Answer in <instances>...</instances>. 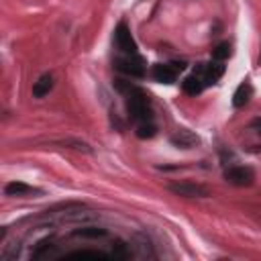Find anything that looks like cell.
Returning a JSON list of instances; mask_svg holds the SVG:
<instances>
[{
    "mask_svg": "<svg viewBox=\"0 0 261 261\" xmlns=\"http://www.w3.org/2000/svg\"><path fill=\"white\" fill-rule=\"evenodd\" d=\"M251 96H253V86H251L247 80L241 82V84L237 86L234 94H232V106H234V108H243V106L251 100Z\"/></svg>",
    "mask_w": 261,
    "mask_h": 261,
    "instance_id": "14",
    "label": "cell"
},
{
    "mask_svg": "<svg viewBox=\"0 0 261 261\" xmlns=\"http://www.w3.org/2000/svg\"><path fill=\"white\" fill-rule=\"evenodd\" d=\"M94 216H96L94 212L77 208V210H63L59 214V220H63V222H82V220H92Z\"/></svg>",
    "mask_w": 261,
    "mask_h": 261,
    "instance_id": "15",
    "label": "cell"
},
{
    "mask_svg": "<svg viewBox=\"0 0 261 261\" xmlns=\"http://www.w3.org/2000/svg\"><path fill=\"white\" fill-rule=\"evenodd\" d=\"M251 126H253V128H257V133L261 135V120H259V118H257V120H255V122H253Z\"/></svg>",
    "mask_w": 261,
    "mask_h": 261,
    "instance_id": "22",
    "label": "cell"
},
{
    "mask_svg": "<svg viewBox=\"0 0 261 261\" xmlns=\"http://www.w3.org/2000/svg\"><path fill=\"white\" fill-rule=\"evenodd\" d=\"M228 55H230V45H228V43H220V45H216V49L212 51V59H216V61H224Z\"/></svg>",
    "mask_w": 261,
    "mask_h": 261,
    "instance_id": "21",
    "label": "cell"
},
{
    "mask_svg": "<svg viewBox=\"0 0 261 261\" xmlns=\"http://www.w3.org/2000/svg\"><path fill=\"white\" fill-rule=\"evenodd\" d=\"M259 63H261V53H259Z\"/></svg>",
    "mask_w": 261,
    "mask_h": 261,
    "instance_id": "23",
    "label": "cell"
},
{
    "mask_svg": "<svg viewBox=\"0 0 261 261\" xmlns=\"http://www.w3.org/2000/svg\"><path fill=\"white\" fill-rule=\"evenodd\" d=\"M181 88H184V92H186L188 96H198V94L206 88V82H204V77H202V73H200L198 67L181 82Z\"/></svg>",
    "mask_w": 261,
    "mask_h": 261,
    "instance_id": "10",
    "label": "cell"
},
{
    "mask_svg": "<svg viewBox=\"0 0 261 261\" xmlns=\"http://www.w3.org/2000/svg\"><path fill=\"white\" fill-rule=\"evenodd\" d=\"M73 234L75 237H84V239H102V237H106V228H100V226H82V228H75Z\"/></svg>",
    "mask_w": 261,
    "mask_h": 261,
    "instance_id": "17",
    "label": "cell"
},
{
    "mask_svg": "<svg viewBox=\"0 0 261 261\" xmlns=\"http://www.w3.org/2000/svg\"><path fill=\"white\" fill-rule=\"evenodd\" d=\"M151 75L159 84H173L177 80V69L173 63H155L151 69Z\"/></svg>",
    "mask_w": 261,
    "mask_h": 261,
    "instance_id": "9",
    "label": "cell"
},
{
    "mask_svg": "<svg viewBox=\"0 0 261 261\" xmlns=\"http://www.w3.org/2000/svg\"><path fill=\"white\" fill-rule=\"evenodd\" d=\"M57 145L69 147V149H75V151H82V153H92V147L84 141H77V139H65V141H59Z\"/></svg>",
    "mask_w": 261,
    "mask_h": 261,
    "instance_id": "20",
    "label": "cell"
},
{
    "mask_svg": "<svg viewBox=\"0 0 261 261\" xmlns=\"http://www.w3.org/2000/svg\"><path fill=\"white\" fill-rule=\"evenodd\" d=\"M51 90H53V73L51 71H45L33 84V98H45Z\"/></svg>",
    "mask_w": 261,
    "mask_h": 261,
    "instance_id": "13",
    "label": "cell"
},
{
    "mask_svg": "<svg viewBox=\"0 0 261 261\" xmlns=\"http://www.w3.org/2000/svg\"><path fill=\"white\" fill-rule=\"evenodd\" d=\"M126 110L130 114V118L143 122V120H151V106H149V98L141 88H135L128 96H126Z\"/></svg>",
    "mask_w": 261,
    "mask_h": 261,
    "instance_id": "1",
    "label": "cell"
},
{
    "mask_svg": "<svg viewBox=\"0 0 261 261\" xmlns=\"http://www.w3.org/2000/svg\"><path fill=\"white\" fill-rule=\"evenodd\" d=\"M4 194L12 196V198H29V196H43V190L33 188L24 181H10V184H6Z\"/></svg>",
    "mask_w": 261,
    "mask_h": 261,
    "instance_id": "7",
    "label": "cell"
},
{
    "mask_svg": "<svg viewBox=\"0 0 261 261\" xmlns=\"http://www.w3.org/2000/svg\"><path fill=\"white\" fill-rule=\"evenodd\" d=\"M53 249H55V245H53L49 239H41V241L33 247L31 257H33V259H47V257L53 253Z\"/></svg>",
    "mask_w": 261,
    "mask_h": 261,
    "instance_id": "16",
    "label": "cell"
},
{
    "mask_svg": "<svg viewBox=\"0 0 261 261\" xmlns=\"http://www.w3.org/2000/svg\"><path fill=\"white\" fill-rule=\"evenodd\" d=\"M224 179L230 184V186H239V188H245V186H251L253 179H255V173L251 167H245V165H228L224 169Z\"/></svg>",
    "mask_w": 261,
    "mask_h": 261,
    "instance_id": "4",
    "label": "cell"
},
{
    "mask_svg": "<svg viewBox=\"0 0 261 261\" xmlns=\"http://www.w3.org/2000/svg\"><path fill=\"white\" fill-rule=\"evenodd\" d=\"M198 69H200V73H202L206 86L216 84V82L222 77V73H224V65H222V61H216V59L210 61V63H200Z\"/></svg>",
    "mask_w": 261,
    "mask_h": 261,
    "instance_id": "8",
    "label": "cell"
},
{
    "mask_svg": "<svg viewBox=\"0 0 261 261\" xmlns=\"http://www.w3.org/2000/svg\"><path fill=\"white\" fill-rule=\"evenodd\" d=\"M114 47L120 51V53H126V55H133L137 53V43L128 31V27L124 22H118L116 31H114Z\"/></svg>",
    "mask_w": 261,
    "mask_h": 261,
    "instance_id": "5",
    "label": "cell"
},
{
    "mask_svg": "<svg viewBox=\"0 0 261 261\" xmlns=\"http://www.w3.org/2000/svg\"><path fill=\"white\" fill-rule=\"evenodd\" d=\"M63 259H67V261H108V259H110V255H106V253H102V251L82 249V251L67 253Z\"/></svg>",
    "mask_w": 261,
    "mask_h": 261,
    "instance_id": "12",
    "label": "cell"
},
{
    "mask_svg": "<svg viewBox=\"0 0 261 261\" xmlns=\"http://www.w3.org/2000/svg\"><path fill=\"white\" fill-rule=\"evenodd\" d=\"M114 67H116L118 71L130 75V77H141V75H145V61H143L137 53H133V55L122 53V55H118V57L114 59Z\"/></svg>",
    "mask_w": 261,
    "mask_h": 261,
    "instance_id": "2",
    "label": "cell"
},
{
    "mask_svg": "<svg viewBox=\"0 0 261 261\" xmlns=\"http://www.w3.org/2000/svg\"><path fill=\"white\" fill-rule=\"evenodd\" d=\"M169 143H171L173 147H177V149L188 151V149H194V147L200 145V137H198L196 133L188 130V128H179V130H175V133L169 137Z\"/></svg>",
    "mask_w": 261,
    "mask_h": 261,
    "instance_id": "6",
    "label": "cell"
},
{
    "mask_svg": "<svg viewBox=\"0 0 261 261\" xmlns=\"http://www.w3.org/2000/svg\"><path fill=\"white\" fill-rule=\"evenodd\" d=\"M130 249H133V251H135V255H137V257H141V259H155L153 245H151V243H149V239H147V237H143V234H137V237L133 239Z\"/></svg>",
    "mask_w": 261,
    "mask_h": 261,
    "instance_id": "11",
    "label": "cell"
},
{
    "mask_svg": "<svg viewBox=\"0 0 261 261\" xmlns=\"http://www.w3.org/2000/svg\"><path fill=\"white\" fill-rule=\"evenodd\" d=\"M114 261H124L130 257V247L122 241H114L112 243V255H110Z\"/></svg>",
    "mask_w": 261,
    "mask_h": 261,
    "instance_id": "18",
    "label": "cell"
},
{
    "mask_svg": "<svg viewBox=\"0 0 261 261\" xmlns=\"http://www.w3.org/2000/svg\"><path fill=\"white\" fill-rule=\"evenodd\" d=\"M155 135H157V126L151 120H143L137 124V137L139 139H151Z\"/></svg>",
    "mask_w": 261,
    "mask_h": 261,
    "instance_id": "19",
    "label": "cell"
},
{
    "mask_svg": "<svg viewBox=\"0 0 261 261\" xmlns=\"http://www.w3.org/2000/svg\"><path fill=\"white\" fill-rule=\"evenodd\" d=\"M167 190L181 198H208L210 190L196 181H171L167 184Z\"/></svg>",
    "mask_w": 261,
    "mask_h": 261,
    "instance_id": "3",
    "label": "cell"
}]
</instances>
